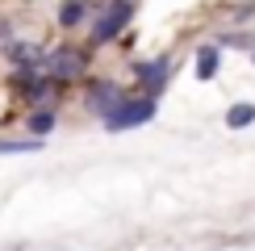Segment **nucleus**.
Returning a JSON list of instances; mask_svg holds the SVG:
<instances>
[{"label": "nucleus", "mask_w": 255, "mask_h": 251, "mask_svg": "<svg viewBox=\"0 0 255 251\" xmlns=\"http://www.w3.org/2000/svg\"><path fill=\"white\" fill-rule=\"evenodd\" d=\"M17 151H42L38 138H0V155H17Z\"/></svg>", "instance_id": "obj_10"}, {"label": "nucleus", "mask_w": 255, "mask_h": 251, "mask_svg": "<svg viewBox=\"0 0 255 251\" xmlns=\"http://www.w3.org/2000/svg\"><path fill=\"white\" fill-rule=\"evenodd\" d=\"M251 122H255V105H251V101H243V105H235V109L226 113V126H230V130H247Z\"/></svg>", "instance_id": "obj_8"}, {"label": "nucleus", "mask_w": 255, "mask_h": 251, "mask_svg": "<svg viewBox=\"0 0 255 251\" xmlns=\"http://www.w3.org/2000/svg\"><path fill=\"white\" fill-rule=\"evenodd\" d=\"M46 71H50V80H84L88 76V50L59 46L55 55H46Z\"/></svg>", "instance_id": "obj_2"}, {"label": "nucleus", "mask_w": 255, "mask_h": 251, "mask_svg": "<svg viewBox=\"0 0 255 251\" xmlns=\"http://www.w3.org/2000/svg\"><path fill=\"white\" fill-rule=\"evenodd\" d=\"M50 130H55V109L29 113V134H34V138H42V134H50Z\"/></svg>", "instance_id": "obj_9"}, {"label": "nucleus", "mask_w": 255, "mask_h": 251, "mask_svg": "<svg viewBox=\"0 0 255 251\" xmlns=\"http://www.w3.org/2000/svg\"><path fill=\"white\" fill-rule=\"evenodd\" d=\"M130 17H134V4H130V0H109L105 13L97 17V25H92V42H113L126 25H130Z\"/></svg>", "instance_id": "obj_3"}, {"label": "nucleus", "mask_w": 255, "mask_h": 251, "mask_svg": "<svg viewBox=\"0 0 255 251\" xmlns=\"http://www.w3.org/2000/svg\"><path fill=\"white\" fill-rule=\"evenodd\" d=\"M218 63H222V46L218 42H205V46L197 50V80H214Z\"/></svg>", "instance_id": "obj_6"}, {"label": "nucleus", "mask_w": 255, "mask_h": 251, "mask_svg": "<svg viewBox=\"0 0 255 251\" xmlns=\"http://www.w3.org/2000/svg\"><path fill=\"white\" fill-rule=\"evenodd\" d=\"M155 109H159V101H155V97H146V92H142V97H122V101L113 105V109L105 113L101 122H105V130L118 134V130H134V126H146V122L155 118Z\"/></svg>", "instance_id": "obj_1"}, {"label": "nucleus", "mask_w": 255, "mask_h": 251, "mask_svg": "<svg viewBox=\"0 0 255 251\" xmlns=\"http://www.w3.org/2000/svg\"><path fill=\"white\" fill-rule=\"evenodd\" d=\"M4 55L13 59V63H29V59H34V50H29L25 42H8V46H4Z\"/></svg>", "instance_id": "obj_11"}, {"label": "nucleus", "mask_w": 255, "mask_h": 251, "mask_svg": "<svg viewBox=\"0 0 255 251\" xmlns=\"http://www.w3.org/2000/svg\"><path fill=\"white\" fill-rule=\"evenodd\" d=\"M138 84H142V92L146 97H159L163 92V84H167V71H172V59H146V63H138Z\"/></svg>", "instance_id": "obj_4"}, {"label": "nucleus", "mask_w": 255, "mask_h": 251, "mask_svg": "<svg viewBox=\"0 0 255 251\" xmlns=\"http://www.w3.org/2000/svg\"><path fill=\"white\" fill-rule=\"evenodd\" d=\"M84 17H88V0H63V4H59V25L63 29L80 25Z\"/></svg>", "instance_id": "obj_7"}, {"label": "nucleus", "mask_w": 255, "mask_h": 251, "mask_svg": "<svg viewBox=\"0 0 255 251\" xmlns=\"http://www.w3.org/2000/svg\"><path fill=\"white\" fill-rule=\"evenodd\" d=\"M122 97H126V92H122L118 80H97V84H88V109L101 113V118H105V113H109Z\"/></svg>", "instance_id": "obj_5"}]
</instances>
